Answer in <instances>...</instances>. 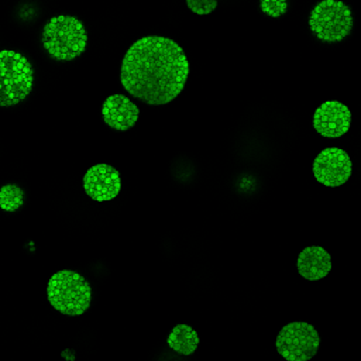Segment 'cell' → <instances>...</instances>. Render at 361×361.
I'll use <instances>...</instances> for the list:
<instances>
[{"label": "cell", "instance_id": "obj_1", "mask_svg": "<svg viewBox=\"0 0 361 361\" xmlns=\"http://www.w3.org/2000/svg\"><path fill=\"white\" fill-rule=\"evenodd\" d=\"M189 63L182 48L165 37H144L127 51L121 63V85L148 104L173 100L185 86Z\"/></svg>", "mask_w": 361, "mask_h": 361}, {"label": "cell", "instance_id": "obj_2", "mask_svg": "<svg viewBox=\"0 0 361 361\" xmlns=\"http://www.w3.org/2000/svg\"><path fill=\"white\" fill-rule=\"evenodd\" d=\"M83 24L72 16L52 17L44 27L42 45L58 61H72L86 48Z\"/></svg>", "mask_w": 361, "mask_h": 361}, {"label": "cell", "instance_id": "obj_3", "mask_svg": "<svg viewBox=\"0 0 361 361\" xmlns=\"http://www.w3.org/2000/svg\"><path fill=\"white\" fill-rule=\"evenodd\" d=\"M49 303L62 314L79 316L86 312L92 299L87 281L69 269L54 274L47 288Z\"/></svg>", "mask_w": 361, "mask_h": 361}, {"label": "cell", "instance_id": "obj_4", "mask_svg": "<svg viewBox=\"0 0 361 361\" xmlns=\"http://www.w3.org/2000/svg\"><path fill=\"white\" fill-rule=\"evenodd\" d=\"M32 68L25 56L14 51H0V106H13L32 89Z\"/></svg>", "mask_w": 361, "mask_h": 361}, {"label": "cell", "instance_id": "obj_5", "mask_svg": "<svg viewBox=\"0 0 361 361\" xmlns=\"http://www.w3.org/2000/svg\"><path fill=\"white\" fill-rule=\"evenodd\" d=\"M309 24L319 39L341 41L353 28L351 10L340 0H322L312 10Z\"/></svg>", "mask_w": 361, "mask_h": 361}, {"label": "cell", "instance_id": "obj_6", "mask_svg": "<svg viewBox=\"0 0 361 361\" xmlns=\"http://www.w3.org/2000/svg\"><path fill=\"white\" fill-rule=\"evenodd\" d=\"M316 329L305 322H293L282 327L276 337V350L288 361H307L319 348Z\"/></svg>", "mask_w": 361, "mask_h": 361}, {"label": "cell", "instance_id": "obj_7", "mask_svg": "<svg viewBox=\"0 0 361 361\" xmlns=\"http://www.w3.org/2000/svg\"><path fill=\"white\" fill-rule=\"evenodd\" d=\"M313 173L316 180L330 188L345 183L351 175L348 154L340 148L323 149L313 162Z\"/></svg>", "mask_w": 361, "mask_h": 361}, {"label": "cell", "instance_id": "obj_8", "mask_svg": "<svg viewBox=\"0 0 361 361\" xmlns=\"http://www.w3.org/2000/svg\"><path fill=\"white\" fill-rule=\"evenodd\" d=\"M351 124V113L350 109L337 102L329 100L319 106L313 116V127L314 130L329 138H337L345 134Z\"/></svg>", "mask_w": 361, "mask_h": 361}, {"label": "cell", "instance_id": "obj_9", "mask_svg": "<svg viewBox=\"0 0 361 361\" xmlns=\"http://www.w3.org/2000/svg\"><path fill=\"white\" fill-rule=\"evenodd\" d=\"M120 175L117 169L107 164H97L87 169L83 178V188L87 196L97 202L116 197L120 192Z\"/></svg>", "mask_w": 361, "mask_h": 361}, {"label": "cell", "instance_id": "obj_10", "mask_svg": "<svg viewBox=\"0 0 361 361\" xmlns=\"http://www.w3.org/2000/svg\"><path fill=\"white\" fill-rule=\"evenodd\" d=\"M102 113L106 124L118 131L131 128L138 120V107L123 94L109 96Z\"/></svg>", "mask_w": 361, "mask_h": 361}, {"label": "cell", "instance_id": "obj_11", "mask_svg": "<svg viewBox=\"0 0 361 361\" xmlns=\"http://www.w3.org/2000/svg\"><path fill=\"white\" fill-rule=\"evenodd\" d=\"M331 269V258L329 252L317 245L306 247L298 257V271L309 281L324 278Z\"/></svg>", "mask_w": 361, "mask_h": 361}, {"label": "cell", "instance_id": "obj_12", "mask_svg": "<svg viewBox=\"0 0 361 361\" xmlns=\"http://www.w3.org/2000/svg\"><path fill=\"white\" fill-rule=\"evenodd\" d=\"M166 343L173 351L183 355H189L196 350L199 337H197V333L190 326L178 324L169 333Z\"/></svg>", "mask_w": 361, "mask_h": 361}, {"label": "cell", "instance_id": "obj_13", "mask_svg": "<svg viewBox=\"0 0 361 361\" xmlns=\"http://www.w3.org/2000/svg\"><path fill=\"white\" fill-rule=\"evenodd\" d=\"M24 202V192L20 186L8 183L0 188V207L6 212H16Z\"/></svg>", "mask_w": 361, "mask_h": 361}, {"label": "cell", "instance_id": "obj_14", "mask_svg": "<svg viewBox=\"0 0 361 361\" xmlns=\"http://www.w3.org/2000/svg\"><path fill=\"white\" fill-rule=\"evenodd\" d=\"M286 0H261V10L271 17L282 16L286 11Z\"/></svg>", "mask_w": 361, "mask_h": 361}, {"label": "cell", "instance_id": "obj_15", "mask_svg": "<svg viewBox=\"0 0 361 361\" xmlns=\"http://www.w3.org/2000/svg\"><path fill=\"white\" fill-rule=\"evenodd\" d=\"M186 4L196 14H209L217 7V0H186Z\"/></svg>", "mask_w": 361, "mask_h": 361}]
</instances>
